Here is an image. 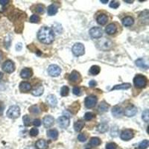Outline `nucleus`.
Wrapping results in <instances>:
<instances>
[{
  "label": "nucleus",
  "mask_w": 149,
  "mask_h": 149,
  "mask_svg": "<svg viewBox=\"0 0 149 149\" xmlns=\"http://www.w3.org/2000/svg\"><path fill=\"white\" fill-rule=\"evenodd\" d=\"M89 33H90V35L93 38H94V39H98V38H100V37H102L103 31L99 27H93L90 29Z\"/></svg>",
  "instance_id": "obj_8"
},
{
  "label": "nucleus",
  "mask_w": 149,
  "mask_h": 149,
  "mask_svg": "<svg viewBox=\"0 0 149 149\" xmlns=\"http://www.w3.org/2000/svg\"><path fill=\"white\" fill-rule=\"evenodd\" d=\"M148 80L146 76L142 74H137L134 78V86L137 88H143L147 84Z\"/></svg>",
  "instance_id": "obj_2"
},
{
  "label": "nucleus",
  "mask_w": 149,
  "mask_h": 149,
  "mask_svg": "<svg viewBox=\"0 0 149 149\" xmlns=\"http://www.w3.org/2000/svg\"><path fill=\"white\" fill-rule=\"evenodd\" d=\"M33 125H34L35 127H39L41 125V121L38 119H36L33 121Z\"/></svg>",
  "instance_id": "obj_47"
},
{
  "label": "nucleus",
  "mask_w": 149,
  "mask_h": 149,
  "mask_svg": "<svg viewBox=\"0 0 149 149\" xmlns=\"http://www.w3.org/2000/svg\"><path fill=\"white\" fill-rule=\"evenodd\" d=\"M94 116H95V115H94L93 113H91V112H87V113H86L84 115V119L86 121H90L91 120Z\"/></svg>",
  "instance_id": "obj_41"
},
{
  "label": "nucleus",
  "mask_w": 149,
  "mask_h": 149,
  "mask_svg": "<svg viewBox=\"0 0 149 149\" xmlns=\"http://www.w3.org/2000/svg\"><path fill=\"white\" fill-rule=\"evenodd\" d=\"M32 74L33 71L31 69H30V68H25V69H23L20 72L21 78H24V79L30 78V77L32 76Z\"/></svg>",
  "instance_id": "obj_14"
},
{
  "label": "nucleus",
  "mask_w": 149,
  "mask_h": 149,
  "mask_svg": "<svg viewBox=\"0 0 149 149\" xmlns=\"http://www.w3.org/2000/svg\"><path fill=\"white\" fill-rule=\"evenodd\" d=\"M46 102L48 104L52 107H55L58 104V100L54 95H49L46 98Z\"/></svg>",
  "instance_id": "obj_15"
},
{
  "label": "nucleus",
  "mask_w": 149,
  "mask_h": 149,
  "mask_svg": "<svg viewBox=\"0 0 149 149\" xmlns=\"http://www.w3.org/2000/svg\"><path fill=\"white\" fill-rule=\"evenodd\" d=\"M29 112L33 114H39L40 113V110L37 105H32L29 107Z\"/></svg>",
  "instance_id": "obj_34"
},
{
  "label": "nucleus",
  "mask_w": 149,
  "mask_h": 149,
  "mask_svg": "<svg viewBox=\"0 0 149 149\" xmlns=\"http://www.w3.org/2000/svg\"><path fill=\"white\" fill-rule=\"evenodd\" d=\"M78 139L80 141V142H84L86 140V136L84 135V134H81L78 136Z\"/></svg>",
  "instance_id": "obj_45"
},
{
  "label": "nucleus",
  "mask_w": 149,
  "mask_h": 149,
  "mask_svg": "<svg viewBox=\"0 0 149 149\" xmlns=\"http://www.w3.org/2000/svg\"><path fill=\"white\" fill-rule=\"evenodd\" d=\"M37 38L42 43L50 44L54 39V34L52 29L49 27H42L37 33Z\"/></svg>",
  "instance_id": "obj_1"
},
{
  "label": "nucleus",
  "mask_w": 149,
  "mask_h": 149,
  "mask_svg": "<svg viewBox=\"0 0 149 149\" xmlns=\"http://www.w3.org/2000/svg\"><path fill=\"white\" fill-rule=\"evenodd\" d=\"M109 109V105L107 104V103L105 102H101L100 104L98 105V111L100 112V113H105V112H107Z\"/></svg>",
  "instance_id": "obj_31"
},
{
  "label": "nucleus",
  "mask_w": 149,
  "mask_h": 149,
  "mask_svg": "<svg viewBox=\"0 0 149 149\" xmlns=\"http://www.w3.org/2000/svg\"><path fill=\"white\" fill-rule=\"evenodd\" d=\"M100 2H102V3H103V4H106V3H107V2H108V0H104H104H101Z\"/></svg>",
  "instance_id": "obj_51"
},
{
  "label": "nucleus",
  "mask_w": 149,
  "mask_h": 149,
  "mask_svg": "<svg viewBox=\"0 0 149 149\" xmlns=\"http://www.w3.org/2000/svg\"><path fill=\"white\" fill-rule=\"evenodd\" d=\"M19 90L22 93H27L31 90V85L29 82L22 81L19 84Z\"/></svg>",
  "instance_id": "obj_19"
},
{
  "label": "nucleus",
  "mask_w": 149,
  "mask_h": 149,
  "mask_svg": "<svg viewBox=\"0 0 149 149\" xmlns=\"http://www.w3.org/2000/svg\"><path fill=\"white\" fill-rule=\"evenodd\" d=\"M136 65L139 67L142 68V69H145V70H148V64L145 58H139L138 60L136 61Z\"/></svg>",
  "instance_id": "obj_17"
},
{
  "label": "nucleus",
  "mask_w": 149,
  "mask_h": 149,
  "mask_svg": "<svg viewBox=\"0 0 149 149\" xmlns=\"http://www.w3.org/2000/svg\"><path fill=\"white\" fill-rule=\"evenodd\" d=\"M142 119L145 121L146 122H148L149 121V112L148 110H146L143 113H142Z\"/></svg>",
  "instance_id": "obj_40"
},
{
  "label": "nucleus",
  "mask_w": 149,
  "mask_h": 149,
  "mask_svg": "<svg viewBox=\"0 0 149 149\" xmlns=\"http://www.w3.org/2000/svg\"><path fill=\"white\" fill-rule=\"evenodd\" d=\"M119 6V3L118 2H116V1H112V2L110 3V7L113 9L118 8Z\"/></svg>",
  "instance_id": "obj_44"
},
{
  "label": "nucleus",
  "mask_w": 149,
  "mask_h": 149,
  "mask_svg": "<svg viewBox=\"0 0 149 149\" xmlns=\"http://www.w3.org/2000/svg\"><path fill=\"white\" fill-rule=\"evenodd\" d=\"M106 149H117V145L114 142H109L106 145Z\"/></svg>",
  "instance_id": "obj_43"
},
{
  "label": "nucleus",
  "mask_w": 149,
  "mask_h": 149,
  "mask_svg": "<svg viewBox=\"0 0 149 149\" xmlns=\"http://www.w3.org/2000/svg\"><path fill=\"white\" fill-rule=\"evenodd\" d=\"M9 2L8 0H0V4L2 5H7Z\"/></svg>",
  "instance_id": "obj_50"
},
{
  "label": "nucleus",
  "mask_w": 149,
  "mask_h": 149,
  "mask_svg": "<svg viewBox=\"0 0 149 149\" xmlns=\"http://www.w3.org/2000/svg\"><path fill=\"white\" fill-rule=\"evenodd\" d=\"M2 56H3V54H2V52L0 51V61L2 59Z\"/></svg>",
  "instance_id": "obj_53"
},
{
  "label": "nucleus",
  "mask_w": 149,
  "mask_h": 149,
  "mask_svg": "<svg viewBox=\"0 0 149 149\" xmlns=\"http://www.w3.org/2000/svg\"><path fill=\"white\" fill-rule=\"evenodd\" d=\"M112 115L116 118L122 117L123 115V110L119 106H115L112 108Z\"/></svg>",
  "instance_id": "obj_13"
},
{
  "label": "nucleus",
  "mask_w": 149,
  "mask_h": 149,
  "mask_svg": "<svg viewBox=\"0 0 149 149\" xmlns=\"http://www.w3.org/2000/svg\"><path fill=\"white\" fill-rule=\"evenodd\" d=\"M22 121H23L24 125L26 126H29L31 125V118L28 115H25L23 117H22Z\"/></svg>",
  "instance_id": "obj_36"
},
{
  "label": "nucleus",
  "mask_w": 149,
  "mask_h": 149,
  "mask_svg": "<svg viewBox=\"0 0 149 149\" xmlns=\"http://www.w3.org/2000/svg\"><path fill=\"white\" fill-rule=\"evenodd\" d=\"M137 113V108L134 105H130L125 110V115L127 117H132L135 116Z\"/></svg>",
  "instance_id": "obj_11"
},
{
  "label": "nucleus",
  "mask_w": 149,
  "mask_h": 149,
  "mask_svg": "<svg viewBox=\"0 0 149 149\" xmlns=\"http://www.w3.org/2000/svg\"><path fill=\"white\" fill-rule=\"evenodd\" d=\"M35 147L37 149H47L48 145L44 139H39L36 142Z\"/></svg>",
  "instance_id": "obj_24"
},
{
  "label": "nucleus",
  "mask_w": 149,
  "mask_h": 149,
  "mask_svg": "<svg viewBox=\"0 0 149 149\" xmlns=\"http://www.w3.org/2000/svg\"><path fill=\"white\" fill-rule=\"evenodd\" d=\"M22 43H20V42H19V43H17V46H16V49H17V51H20L21 49H22Z\"/></svg>",
  "instance_id": "obj_49"
},
{
  "label": "nucleus",
  "mask_w": 149,
  "mask_h": 149,
  "mask_svg": "<svg viewBox=\"0 0 149 149\" xmlns=\"http://www.w3.org/2000/svg\"><path fill=\"white\" fill-rule=\"evenodd\" d=\"M2 78H3V73L2 72H0V81L2 79Z\"/></svg>",
  "instance_id": "obj_52"
},
{
  "label": "nucleus",
  "mask_w": 149,
  "mask_h": 149,
  "mask_svg": "<svg viewBox=\"0 0 149 149\" xmlns=\"http://www.w3.org/2000/svg\"><path fill=\"white\" fill-rule=\"evenodd\" d=\"M97 22H98L99 25L101 26H104L105 24L107 22V20H108V17L106 14H99V15L97 17Z\"/></svg>",
  "instance_id": "obj_20"
},
{
  "label": "nucleus",
  "mask_w": 149,
  "mask_h": 149,
  "mask_svg": "<svg viewBox=\"0 0 149 149\" xmlns=\"http://www.w3.org/2000/svg\"><path fill=\"white\" fill-rule=\"evenodd\" d=\"M58 125L62 128H67L70 123V118L65 116H62L58 119Z\"/></svg>",
  "instance_id": "obj_10"
},
{
  "label": "nucleus",
  "mask_w": 149,
  "mask_h": 149,
  "mask_svg": "<svg viewBox=\"0 0 149 149\" xmlns=\"http://www.w3.org/2000/svg\"><path fill=\"white\" fill-rule=\"evenodd\" d=\"M58 131L56 129H51L47 131V136L53 140H56L58 137Z\"/></svg>",
  "instance_id": "obj_22"
},
{
  "label": "nucleus",
  "mask_w": 149,
  "mask_h": 149,
  "mask_svg": "<svg viewBox=\"0 0 149 149\" xmlns=\"http://www.w3.org/2000/svg\"><path fill=\"white\" fill-rule=\"evenodd\" d=\"M120 137L122 140L128 141L134 137V131L130 129H125L122 130L120 134Z\"/></svg>",
  "instance_id": "obj_9"
},
{
  "label": "nucleus",
  "mask_w": 149,
  "mask_h": 149,
  "mask_svg": "<svg viewBox=\"0 0 149 149\" xmlns=\"http://www.w3.org/2000/svg\"><path fill=\"white\" fill-rule=\"evenodd\" d=\"M2 70L7 73H12L15 70V65L10 60H8L2 65Z\"/></svg>",
  "instance_id": "obj_6"
},
{
  "label": "nucleus",
  "mask_w": 149,
  "mask_h": 149,
  "mask_svg": "<svg viewBox=\"0 0 149 149\" xmlns=\"http://www.w3.org/2000/svg\"><path fill=\"white\" fill-rule=\"evenodd\" d=\"M125 2H129V3H133V2H134V1H127V0H126V1H125Z\"/></svg>",
  "instance_id": "obj_54"
},
{
  "label": "nucleus",
  "mask_w": 149,
  "mask_h": 149,
  "mask_svg": "<svg viewBox=\"0 0 149 149\" xmlns=\"http://www.w3.org/2000/svg\"><path fill=\"white\" fill-rule=\"evenodd\" d=\"M89 85H90V86H91V87H93V86H95L97 85V83L95 82V81H90V82H89Z\"/></svg>",
  "instance_id": "obj_48"
},
{
  "label": "nucleus",
  "mask_w": 149,
  "mask_h": 149,
  "mask_svg": "<svg viewBox=\"0 0 149 149\" xmlns=\"http://www.w3.org/2000/svg\"><path fill=\"white\" fill-rule=\"evenodd\" d=\"M130 86H131V84L129 83L116 85V86H114L111 89V91H113V90H127V89L130 88Z\"/></svg>",
  "instance_id": "obj_25"
},
{
  "label": "nucleus",
  "mask_w": 149,
  "mask_h": 149,
  "mask_svg": "<svg viewBox=\"0 0 149 149\" xmlns=\"http://www.w3.org/2000/svg\"><path fill=\"white\" fill-rule=\"evenodd\" d=\"M29 134H30V135L31 136H37L38 135V134H39V130H38L37 128H36V127H34V128L31 129Z\"/></svg>",
  "instance_id": "obj_42"
},
{
  "label": "nucleus",
  "mask_w": 149,
  "mask_h": 149,
  "mask_svg": "<svg viewBox=\"0 0 149 149\" xmlns=\"http://www.w3.org/2000/svg\"><path fill=\"white\" fill-rule=\"evenodd\" d=\"M57 12H58V7H57L55 5H54V4L49 5V7H48V9H47L48 15L54 16V14H57Z\"/></svg>",
  "instance_id": "obj_28"
},
{
  "label": "nucleus",
  "mask_w": 149,
  "mask_h": 149,
  "mask_svg": "<svg viewBox=\"0 0 149 149\" xmlns=\"http://www.w3.org/2000/svg\"><path fill=\"white\" fill-rule=\"evenodd\" d=\"M116 31H117V28L115 24L113 23L109 24L108 26L106 27V29H105V31H106V33L110 34V35L115 34V33L116 32Z\"/></svg>",
  "instance_id": "obj_23"
},
{
  "label": "nucleus",
  "mask_w": 149,
  "mask_h": 149,
  "mask_svg": "<svg viewBox=\"0 0 149 149\" xmlns=\"http://www.w3.org/2000/svg\"><path fill=\"white\" fill-rule=\"evenodd\" d=\"M108 125L107 123H101L97 127V130H98V131L99 133L103 134V133L107 132V130H108Z\"/></svg>",
  "instance_id": "obj_29"
},
{
  "label": "nucleus",
  "mask_w": 149,
  "mask_h": 149,
  "mask_svg": "<svg viewBox=\"0 0 149 149\" xmlns=\"http://www.w3.org/2000/svg\"><path fill=\"white\" fill-rule=\"evenodd\" d=\"M69 92H70V89L67 86H63L61 90V95L62 96H67L68 94H69Z\"/></svg>",
  "instance_id": "obj_35"
},
{
  "label": "nucleus",
  "mask_w": 149,
  "mask_h": 149,
  "mask_svg": "<svg viewBox=\"0 0 149 149\" xmlns=\"http://www.w3.org/2000/svg\"><path fill=\"white\" fill-rule=\"evenodd\" d=\"M98 102V98L95 95H90V96H87L85 98V106H86V108L90 109L93 108L95 106V104H97Z\"/></svg>",
  "instance_id": "obj_5"
},
{
  "label": "nucleus",
  "mask_w": 149,
  "mask_h": 149,
  "mask_svg": "<svg viewBox=\"0 0 149 149\" xmlns=\"http://www.w3.org/2000/svg\"><path fill=\"white\" fill-rule=\"evenodd\" d=\"M69 79H70V81L72 82H77L78 80H81L80 73L78 72L77 71H75V70H74V71L72 72L71 74H70Z\"/></svg>",
  "instance_id": "obj_21"
},
{
  "label": "nucleus",
  "mask_w": 149,
  "mask_h": 149,
  "mask_svg": "<svg viewBox=\"0 0 149 149\" xmlns=\"http://www.w3.org/2000/svg\"><path fill=\"white\" fill-rule=\"evenodd\" d=\"M86 149H90V148H86Z\"/></svg>",
  "instance_id": "obj_55"
},
{
  "label": "nucleus",
  "mask_w": 149,
  "mask_h": 149,
  "mask_svg": "<svg viewBox=\"0 0 149 149\" xmlns=\"http://www.w3.org/2000/svg\"><path fill=\"white\" fill-rule=\"evenodd\" d=\"M43 91H44V88L42 85H40L35 89L34 90H33L32 92V95H34V96H40L43 93Z\"/></svg>",
  "instance_id": "obj_30"
},
{
  "label": "nucleus",
  "mask_w": 149,
  "mask_h": 149,
  "mask_svg": "<svg viewBox=\"0 0 149 149\" xmlns=\"http://www.w3.org/2000/svg\"><path fill=\"white\" fill-rule=\"evenodd\" d=\"M101 69L98 66H96V65H94V66H91V68L90 69V73L93 75H96L98 73L100 72Z\"/></svg>",
  "instance_id": "obj_33"
},
{
  "label": "nucleus",
  "mask_w": 149,
  "mask_h": 149,
  "mask_svg": "<svg viewBox=\"0 0 149 149\" xmlns=\"http://www.w3.org/2000/svg\"><path fill=\"white\" fill-rule=\"evenodd\" d=\"M148 140H147V139H145V140H143L142 142H140V144L139 145V149H146L148 147Z\"/></svg>",
  "instance_id": "obj_38"
},
{
  "label": "nucleus",
  "mask_w": 149,
  "mask_h": 149,
  "mask_svg": "<svg viewBox=\"0 0 149 149\" xmlns=\"http://www.w3.org/2000/svg\"><path fill=\"white\" fill-rule=\"evenodd\" d=\"M101 143H102V141L98 137H93L90 140V145L91 146H93V147L98 146L99 145H101Z\"/></svg>",
  "instance_id": "obj_32"
},
{
  "label": "nucleus",
  "mask_w": 149,
  "mask_h": 149,
  "mask_svg": "<svg viewBox=\"0 0 149 149\" xmlns=\"http://www.w3.org/2000/svg\"><path fill=\"white\" fill-rule=\"evenodd\" d=\"M54 119L52 116H46L43 118V120H42V124H43V125H44L45 127H51L52 125L53 124H54Z\"/></svg>",
  "instance_id": "obj_12"
},
{
  "label": "nucleus",
  "mask_w": 149,
  "mask_h": 149,
  "mask_svg": "<svg viewBox=\"0 0 149 149\" xmlns=\"http://www.w3.org/2000/svg\"><path fill=\"white\" fill-rule=\"evenodd\" d=\"M48 72H49V74H50L52 77H58L59 76L60 74H61V69L60 66H58V65L52 64L49 66Z\"/></svg>",
  "instance_id": "obj_7"
},
{
  "label": "nucleus",
  "mask_w": 149,
  "mask_h": 149,
  "mask_svg": "<svg viewBox=\"0 0 149 149\" xmlns=\"http://www.w3.org/2000/svg\"><path fill=\"white\" fill-rule=\"evenodd\" d=\"M40 20V18L38 15H36V14H33L31 17H30V22H32V23H38Z\"/></svg>",
  "instance_id": "obj_37"
},
{
  "label": "nucleus",
  "mask_w": 149,
  "mask_h": 149,
  "mask_svg": "<svg viewBox=\"0 0 149 149\" xmlns=\"http://www.w3.org/2000/svg\"><path fill=\"white\" fill-rule=\"evenodd\" d=\"M84 50V46L81 42H77L72 47V53L77 57L83 55L85 52Z\"/></svg>",
  "instance_id": "obj_4"
},
{
  "label": "nucleus",
  "mask_w": 149,
  "mask_h": 149,
  "mask_svg": "<svg viewBox=\"0 0 149 149\" xmlns=\"http://www.w3.org/2000/svg\"><path fill=\"white\" fill-rule=\"evenodd\" d=\"M35 11L38 14H43L45 11V8H44V6L40 4L39 5H37L35 8Z\"/></svg>",
  "instance_id": "obj_39"
},
{
  "label": "nucleus",
  "mask_w": 149,
  "mask_h": 149,
  "mask_svg": "<svg viewBox=\"0 0 149 149\" xmlns=\"http://www.w3.org/2000/svg\"><path fill=\"white\" fill-rule=\"evenodd\" d=\"M148 10H145L141 12L140 14H139V19H140L141 22L144 24L148 23Z\"/></svg>",
  "instance_id": "obj_16"
},
{
  "label": "nucleus",
  "mask_w": 149,
  "mask_h": 149,
  "mask_svg": "<svg viewBox=\"0 0 149 149\" xmlns=\"http://www.w3.org/2000/svg\"><path fill=\"white\" fill-rule=\"evenodd\" d=\"M84 121L78 120L74 122V130L77 131V132H80L84 128Z\"/></svg>",
  "instance_id": "obj_27"
},
{
  "label": "nucleus",
  "mask_w": 149,
  "mask_h": 149,
  "mask_svg": "<svg viewBox=\"0 0 149 149\" xmlns=\"http://www.w3.org/2000/svg\"><path fill=\"white\" fill-rule=\"evenodd\" d=\"M20 115V108L17 105H13L9 107L7 111V116L10 119H17Z\"/></svg>",
  "instance_id": "obj_3"
},
{
  "label": "nucleus",
  "mask_w": 149,
  "mask_h": 149,
  "mask_svg": "<svg viewBox=\"0 0 149 149\" xmlns=\"http://www.w3.org/2000/svg\"><path fill=\"white\" fill-rule=\"evenodd\" d=\"M98 45L100 46V49H103V50H107L111 46L112 42L109 40H107V38H104L103 40L98 42Z\"/></svg>",
  "instance_id": "obj_18"
},
{
  "label": "nucleus",
  "mask_w": 149,
  "mask_h": 149,
  "mask_svg": "<svg viewBox=\"0 0 149 149\" xmlns=\"http://www.w3.org/2000/svg\"><path fill=\"white\" fill-rule=\"evenodd\" d=\"M73 93H74V95H81V89L78 86H74V88H73Z\"/></svg>",
  "instance_id": "obj_46"
},
{
  "label": "nucleus",
  "mask_w": 149,
  "mask_h": 149,
  "mask_svg": "<svg viewBox=\"0 0 149 149\" xmlns=\"http://www.w3.org/2000/svg\"><path fill=\"white\" fill-rule=\"evenodd\" d=\"M134 18L131 17H129V16L128 17H125L122 19V24L125 26H131L132 25H134Z\"/></svg>",
  "instance_id": "obj_26"
}]
</instances>
